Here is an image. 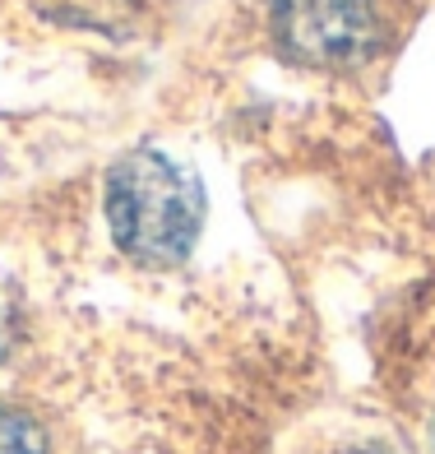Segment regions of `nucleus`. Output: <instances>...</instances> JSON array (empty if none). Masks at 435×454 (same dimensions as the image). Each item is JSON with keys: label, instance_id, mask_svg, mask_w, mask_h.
<instances>
[{"label": "nucleus", "instance_id": "nucleus-3", "mask_svg": "<svg viewBox=\"0 0 435 454\" xmlns=\"http://www.w3.org/2000/svg\"><path fill=\"white\" fill-rule=\"evenodd\" d=\"M0 454H47V431L28 412L0 408Z\"/></svg>", "mask_w": 435, "mask_h": 454}, {"label": "nucleus", "instance_id": "nucleus-2", "mask_svg": "<svg viewBox=\"0 0 435 454\" xmlns=\"http://www.w3.org/2000/svg\"><path fill=\"white\" fill-rule=\"evenodd\" d=\"M268 24L287 60L310 70H347L380 51V14L370 0H274Z\"/></svg>", "mask_w": 435, "mask_h": 454}, {"label": "nucleus", "instance_id": "nucleus-4", "mask_svg": "<svg viewBox=\"0 0 435 454\" xmlns=\"http://www.w3.org/2000/svg\"><path fill=\"white\" fill-rule=\"evenodd\" d=\"M5 348H10V325H5V316H0V357H5Z\"/></svg>", "mask_w": 435, "mask_h": 454}, {"label": "nucleus", "instance_id": "nucleus-1", "mask_svg": "<svg viewBox=\"0 0 435 454\" xmlns=\"http://www.w3.org/2000/svg\"><path fill=\"white\" fill-rule=\"evenodd\" d=\"M107 227L135 264L172 270L195 251L204 227V191L190 168L158 149H139L107 172Z\"/></svg>", "mask_w": 435, "mask_h": 454}, {"label": "nucleus", "instance_id": "nucleus-5", "mask_svg": "<svg viewBox=\"0 0 435 454\" xmlns=\"http://www.w3.org/2000/svg\"><path fill=\"white\" fill-rule=\"evenodd\" d=\"M431 441H435V436H431Z\"/></svg>", "mask_w": 435, "mask_h": 454}]
</instances>
